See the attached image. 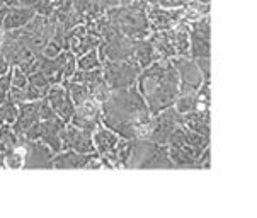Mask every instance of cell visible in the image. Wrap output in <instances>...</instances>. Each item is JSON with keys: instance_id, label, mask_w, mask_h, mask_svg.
<instances>
[{"instance_id": "6da1fadb", "label": "cell", "mask_w": 257, "mask_h": 218, "mask_svg": "<svg viewBox=\"0 0 257 218\" xmlns=\"http://www.w3.org/2000/svg\"><path fill=\"white\" fill-rule=\"evenodd\" d=\"M152 113L148 111L137 84L111 90L101 104V123L126 140L148 138Z\"/></svg>"}, {"instance_id": "7a4b0ae2", "label": "cell", "mask_w": 257, "mask_h": 218, "mask_svg": "<svg viewBox=\"0 0 257 218\" xmlns=\"http://www.w3.org/2000/svg\"><path fill=\"white\" fill-rule=\"evenodd\" d=\"M137 89L152 115L174 106L179 95V75L172 60L159 58L147 68H142Z\"/></svg>"}, {"instance_id": "3957f363", "label": "cell", "mask_w": 257, "mask_h": 218, "mask_svg": "<svg viewBox=\"0 0 257 218\" xmlns=\"http://www.w3.org/2000/svg\"><path fill=\"white\" fill-rule=\"evenodd\" d=\"M148 4L145 0H133L124 6H114L104 11V16L116 31L130 39H145L150 36L147 17Z\"/></svg>"}, {"instance_id": "277c9868", "label": "cell", "mask_w": 257, "mask_h": 218, "mask_svg": "<svg viewBox=\"0 0 257 218\" xmlns=\"http://www.w3.org/2000/svg\"><path fill=\"white\" fill-rule=\"evenodd\" d=\"M124 169H174V164L169 159L167 145L147 138H133L132 154Z\"/></svg>"}, {"instance_id": "5b68a950", "label": "cell", "mask_w": 257, "mask_h": 218, "mask_svg": "<svg viewBox=\"0 0 257 218\" xmlns=\"http://www.w3.org/2000/svg\"><path fill=\"white\" fill-rule=\"evenodd\" d=\"M148 39L154 45L159 58L189 56V23H186L184 19H181L171 29L150 33Z\"/></svg>"}, {"instance_id": "8992f818", "label": "cell", "mask_w": 257, "mask_h": 218, "mask_svg": "<svg viewBox=\"0 0 257 218\" xmlns=\"http://www.w3.org/2000/svg\"><path fill=\"white\" fill-rule=\"evenodd\" d=\"M142 68L135 60H123V62H104L102 75L107 87L111 90L128 89L137 84V78L140 75Z\"/></svg>"}, {"instance_id": "52a82bcc", "label": "cell", "mask_w": 257, "mask_h": 218, "mask_svg": "<svg viewBox=\"0 0 257 218\" xmlns=\"http://www.w3.org/2000/svg\"><path fill=\"white\" fill-rule=\"evenodd\" d=\"M65 121L62 118L53 116L50 120H39L24 132V137L29 140H38L51 148V152L62 150V132L65 128Z\"/></svg>"}, {"instance_id": "ba28073f", "label": "cell", "mask_w": 257, "mask_h": 218, "mask_svg": "<svg viewBox=\"0 0 257 218\" xmlns=\"http://www.w3.org/2000/svg\"><path fill=\"white\" fill-rule=\"evenodd\" d=\"M132 53H133V39L123 36L116 29L107 38L101 39V43L97 46V55L101 63L130 60L132 58Z\"/></svg>"}, {"instance_id": "9c48e42d", "label": "cell", "mask_w": 257, "mask_h": 218, "mask_svg": "<svg viewBox=\"0 0 257 218\" xmlns=\"http://www.w3.org/2000/svg\"><path fill=\"white\" fill-rule=\"evenodd\" d=\"M182 123V115L174 109V106L162 109L157 115H152L150 118V130H148V138L160 145H167V140L171 133Z\"/></svg>"}, {"instance_id": "30bf717a", "label": "cell", "mask_w": 257, "mask_h": 218, "mask_svg": "<svg viewBox=\"0 0 257 218\" xmlns=\"http://www.w3.org/2000/svg\"><path fill=\"white\" fill-rule=\"evenodd\" d=\"M189 56L191 58L211 56L210 14L189 23Z\"/></svg>"}, {"instance_id": "8fae6325", "label": "cell", "mask_w": 257, "mask_h": 218, "mask_svg": "<svg viewBox=\"0 0 257 218\" xmlns=\"http://www.w3.org/2000/svg\"><path fill=\"white\" fill-rule=\"evenodd\" d=\"M172 63L179 75V94H194L204 82V77L191 56H174Z\"/></svg>"}, {"instance_id": "7c38bea8", "label": "cell", "mask_w": 257, "mask_h": 218, "mask_svg": "<svg viewBox=\"0 0 257 218\" xmlns=\"http://www.w3.org/2000/svg\"><path fill=\"white\" fill-rule=\"evenodd\" d=\"M43 99L48 102V106L53 109L55 115L62 118L65 123H68L72 120L73 111H75V104H73L70 94L67 92V89L62 84H53L48 87Z\"/></svg>"}, {"instance_id": "4fadbf2b", "label": "cell", "mask_w": 257, "mask_h": 218, "mask_svg": "<svg viewBox=\"0 0 257 218\" xmlns=\"http://www.w3.org/2000/svg\"><path fill=\"white\" fill-rule=\"evenodd\" d=\"M62 150H75L78 154H92L95 152L92 133L87 130L77 128L72 123H67L62 132Z\"/></svg>"}, {"instance_id": "5bb4252c", "label": "cell", "mask_w": 257, "mask_h": 218, "mask_svg": "<svg viewBox=\"0 0 257 218\" xmlns=\"http://www.w3.org/2000/svg\"><path fill=\"white\" fill-rule=\"evenodd\" d=\"M68 123L92 133L94 130L101 125V104L95 102L92 97H89L87 101L75 106L73 116Z\"/></svg>"}, {"instance_id": "9a60e30c", "label": "cell", "mask_w": 257, "mask_h": 218, "mask_svg": "<svg viewBox=\"0 0 257 218\" xmlns=\"http://www.w3.org/2000/svg\"><path fill=\"white\" fill-rule=\"evenodd\" d=\"M184 14V9H165L159 6H148L147 9V17H148V26H150V31H165V29L174 28L179 21L182 19Z\"/></svg>"}, {"instance_id": "2e32d148", "label": "cell", "mask_w": 257, "mask_h": 218, "mask_svg": "<svg viewBox=\"0 0 257 218\" xmlns=\"http://www.w3.org/2000/svg\"><path fill=\"white\" fill-rule=\"evenodd\" d=\"M23 143L26 148L24 169H51L53 152L50 147L38 140H29L26 137H23Z\"/></svg>"}, {"instance_id": "e0dca14e", "label": "cell", "mask_w": 257, "mask_h": 218, "mask_svg": "<svg viewBox=\"0 0 257 218\" xmlns=\"http://www.w3.org/2000/svg\"><path fill=\"white\" fill-rule=\"evenodd\" d=\"M36 121H39V101H28L17 104V118L11 125L17 135H24L29 126H33Z\"/></svg>"}, {"instance_id": "ac0fdd59", "label": "cell", "mask_w": 257, "mask_h": 218, "mask_svg": "<svg viewBox=\"0 0 257 218\" xmlns=\"http://www.w3.org/2000/svg\"><path fill=\"white\" fill-rule=\"evenodd\" d=\"M67 55L68 51L63 50L62 53H58L53 58H48V56H43L39 53V68L45 75L50 78L51 85L53 84H62L63 80V65L67 62Z\"/></svg>"}, {"instance_id": "d6986e66", "label": "cell", "mask_w": 257, "mask_h": 218, "mask_svg": "<svg viewBox=\"0 0 257 218\" xmlns=\"http://www.w3.org/2000/svg\"><path fill=\"white\" fill-rule=\"evenodd\" d=\"M169 150V159L172 160L174 169H198V157L201 155V152L196 148L187 147L186 143H182L179 147H171L167 145Z\"/></svg>"}, {"instance_id": "ffe728a7", "label": "cell", "mask_w": 257, "mask_h": 218, "mask_svg": "<svg viewBox=\"0 0 257 218\" xmlns=\"http://www.w3.org/2000/svg\"><path fill=\"white\" fill-rule=\"evenodd\" d=\"M119 135H116L112 130L106 128L102 123L97 126V128L92 132V142H94V147H95V152L101 155V159H107L114 147L117 145L119 142Z\"/></svg>"}, {"instance_id": "44dd1931", "label": "cell", "mask_w": 257, "mask_h": 218, "mask_svg": "<svg viewBox=\"0 0 257 218\" xmlns=\"http://www.w3.org/2000/svg\"><path fill=\"white\" fill-rule=\"evenodd\" d=\"M90 154H78L75 150H60L51 157V169H85Z\"/></svg>"}, {"instance_id": "7402d4cb", "label": "cell", "mask_w": 257, "mask_h": 218, "mask_svg": "<svg viewBox=\"0 0 257 218\" xmlns=\"http://www.w3.org/2000/svg\"><path fill=\"white\" fill-rule=\"evenodd\" d=\"M182 125L191 132H196L204 137H210L211 133V111L203 109V111H191L182 115Z\"/></svg>"}, {"instance_id": "603a6c76", "label": "cell", "mask_w": 257, "mask_h": 218, "mask_svg": "<svg viewBox=\"0 0 257 218\" xmlns=\"http://www.w3.org/2000/svg\"><path fill=\"white\" fill-rule=\"evenodd\" d=\"M36 16V11L33 7H21V6H14L9 7L6 19H4L2 29L4 31H14V29L23 28Z\"/></svg>"}, {"instance_id": "cb8c5ba5", "label": "cell", "mask_w": 257, "mask_h": 218, "mask_svg": "<svg viewBox=\"0 0 257 218\" xmlns=\"http://www.w3.org/2000/svg\"><path fill=\"white\" fill-rule=\"evenodd\" d=\"M132 60H135L140 68H147L148 65H152L155 60H159L157 56L154 45L148 38L145 39H133V53H132Z\"/></svg>"}, {"instance_id": "d4e9b609", "label": "cell", "mask_w": 257, "mask_h": 218, "mask_svg": "<svg viewBox=\"0 0 257 218\" xmlns=\"http://www.w3.org/2000/svg\"><path fill=\"white\" fill-rule=\"evenodd\" d=\"M24 135H19V143L11 148L6 155H4V167L16 171V169H24V160H26V148L23 143Z\"/></svg>"}, {"instance_id": "484cf974", "label": "cell", "mask_w": 257, "mask_h": 218, "mask_svg": "<svg viewBox=\"0 0 257 218\" xmlns=\"http://www.w3.org/2000/svg\"><path fill=\"white\" fill-rule=\"evenodd\" d=\"M182 9H184L182 19H184L186 23H193V21H198L199 17L210 14L211 6H210V4L199 2V0H189V2H187Z\"/></svg>"}, {"instance_id": "4316f807", "label": "cell", "mask_w": 257, "mask_h": 218, "mask_svg": "<svg viewBox=\"0 0 257 218\" xmlns=\"http://www.w3.org/2000/svg\"><path fill=\"white\" fill-rule=\"evenodd\" d=\"M62 85L67 89V92L70 94L72 101L75 106H78V104H82L84 101H87V99L90 97V90L89 87H87L85 84H80V82H72V80H63Z\"/></svg>"}, {"instance_id": "83f0119b", "label": "cell", "mask_w": 257, "mask_h": 218, "mask_svg": "<svg viewBox=\"0 0 257 218\" xmlns=\"http://www.w3.org/2000/svg\"><path fill=\"white\" fill-rule=\"evenodd\" d=\"M77 68L78 70H94V68H102V63H101L99 55H97V48H94V50L77 56Z\"/></svg>"}, {"instance_id": "f1b7e54d", "label": "cell", "mask_w": 257, "mask_h": 218, "mask_svg": "<svg viewBox=\"0 0 257 218\" xmlns=\"http://www.w3.org/2000/svg\"><path fill=\"white\" fill-rule=\"evenodd\" d=\"M102 75V68H94V70H77L73 72V75L70 80L72 82H80V84H85L87 87L92 85L94 82L101 80Z\"/></svg>"}, {"instance_id": "f546056e", "label": "cell", "mask_w": 257, "mask_h": 218, "mask_svg": "<svg viewBox=\"0 0 257 218\" xmlns=\"http://www.w3.org/2000/svg\"><path fill=\"white\" fill-rule=\"evenodd\" d=\"M196 106H198V99H196V92L194 94H179L174 102V109H176L179 115H186V113L196 111Z\"/></svg>"}, {"instance_id": "4dcf8cb0", "label": "cell", "mask_w": 257, "mask_h": 218, "mask_svg": "<svg viewBox=\"0 0 257 218\" xmlns=\"http://www.w3.org/2000/svg\"><path fill=\"white\" fill-rule=\"evenodd\" d=\"M89 90H90V97H92L94 101L99 102V104H102L104 101H106L107 95H109V92H111V89L107 87L104 77L101 78V80L94 82L92 85H89Z\"/></svg>"}, {"instance_id": "1f68e13d", "label": "cell", "mask_w": 257, "mask_h": 218, "mask_svg": "<svg viewBox=\"0 0 257 218\" xmlns=\"http://www.w3.org/2000/svg\"><path fill=\"white\" fill-rule=\"evenodd\" d=\"M28 82L41 90H48V87L51 85L50 78H48L41 70H36V72H33L31 75H28Z\"/></svg>"}, {"instance_id": "d6a6232c", "label": "cell", "mask_w": 257, "mask_h": 218, "mask_svg": "<svg viewBox=\"0 0 257 218\" xmlns=\"http://www.w3.org/2000/svg\"><path fill=\"white\" fill-rule=\"evenodd\" d=\"M11 85L12 87H19V89H24L26 85H28V75L21 70L19 67H11Z\"/></svg>"}, {"instance_id": "836d02e7", "label": "cell", "mask_w": 257, "mask_h": 218, "mask_svg": "<svg viewBox=\"0 0 257 218\" xmlns=\"http://www.w3.org/2000/svg\"><path fill=\"white\" fill-rule=\"evenodd\" d=\"M75 70H77V56L68 51L67 62H65V65H63V80H70Z\"/></svg>"}, {"instance_id": "e575fe53", "label": "cell", "mask_w": 257, "mask_h": 218, "mask_svg": "<svg viewBox=\"0 0 257 218\" xmlns=\"http://www.w3.org/2000/svg\"><path fill=\"white\" fill-rule=\"evenodd\" d=\"M148 6H159L165 9H177V7H184L189 0H145Z\"/></svg>"}, {"instance_id": "d590c367", "label": "cell", "mask_w": 257, "mask_h": 218, "mask_svg": "<svg viewBox=\"0 0 257 218\" xmlns=\"http://www.w3.org/2000/svg\"><path fill=\"white\" fill-rule=\"evenodd\" d=\"M34 11L39 16H45V17H51L53 16V0H39V2L34 6Z\"/></svg>"}, {"instance_id": "8d00e7d4", "label": "cell", "mask_w": 257, "mask_h": 218, "mask_svg": "<svg viewBox=\"0 0 257 218\" xmlns=\"http://www.w3.org/2000/svg\"><path fill=\"white\" fill-rule=\"evenodd\" d=\"M198 68L201 70L204 80H211V70H210V56H204V58H193Z\"/></svg>"}, {"instance_id": "74e56055", "label": "cell", "mask_w": 257, "mask_h": 218, "mask_svg": "<svg viewBox=\"0 0 257 218\" xmlns=\"http://www.w3.org/2000/svg\"><path fill=\"white\" fill-rule=\"evenodd\" d=\"M198 169H210L211 167V148H204L201 155L198 157Z\"/></svg>"}, {"instance_id": "f35d334b", "label": "cell", "mask_w": 257, "mask_h": 218, "mask_svg": "<svg viewBox=\"0 0 257 218\" xmlns=\"http://www.w3.org/2000/svg\"><path fill=\"white\" fill-rule=\"evenodd\" d=\"M9 68H11V65L7 63L6 56H4V53L0 51V75H4V73L9 72Z\"/></svg>"}, {"instance_id": "ab89813d", "label": "cell", "mask_w": 257, "mask_h": 218, "mask_svg": "<svg viewBox=\"0 0 257 218\" xmlns=\"http://www.w3.org/2000/svg\"><path fill=\"white\" fill-rule=\"evenodd\" d=\"M39 2V0H17V6H21V7H33Z\"/></svg>"}, {"instance_id": "60d3db41", "label": "cell", "mask_w": 257, "mask_h": 218, "mask_svg": "<svg viewBox=\"0 0 257 218\" xmlns=\"http://www.w3.org/2000/svg\"><path fill=\"white\" fill-rule=\"evenodd\" d=\"M7 11H9V7H7V6H2V7H0V28H2V24H4V19H6Z\"/></svg>"}, {"instance_id": "b9f144b4", "label": "cell", "mask_w": 257, "mask_h": 218, "mask_svg": "<svg viewBox=\"0 0 257 218\" xmlns=\"http://www.w3.org/2000/svg\"><path fill=\"white\" fill-rule=\"evenodd\" d=\"M0 4H2V6H7V7H14V6H17V0H0Z\"/></svg>"}, {"instance_id": "7bdbcfd3", "label": "cell", "mask_w": 257, "mask_h": 218, "mask_svg": "<svg viewBox=\"0 0 257 218\" xmlns=\"http://www.w3.org/2000/svg\"><path fill=\"white\" fill-rule=\"evenodd\" d=\"M0 125H7L6 123V116H4V107L0 106Z\"/></svg>"}, {"instance_id": "ee69618b", "label": "cell", "mask_w": 257, "mask_h": 218, "mask_svg": "<svg viewBox=\"0 0 257 218\" xmlns=\"http://www.w3.org/2000/svg\"><path fill=\"white\" fill-rule=\"evenodd\" d=\"M2 41H4V29L0 28V45H2Z\"/></svg>"}, {"instance_id": "f6af8a7d", "label": "cell", "mask_w": 257, "mask_h": 218, "mask_svg": "<svg viewBox=\"0 0 257 218\" xmlns=\"http://www.w3.org/2000/svg\"><path fill=\"white\" fill-rule=\"evenodd\" d=\"M199 2H203V4H210L211 0H199Z\"/></svg>"}, {"instance_id": "bcb514c9", "label": "cell", "mask_w": 257, "mask_h": 218, "mask_svg": "<svg viewBox=\"0 0 257 218\" xmlns=\"http://www.w3.org/2000/svg\"><path fill=\"white\" fill-rule=\"evenodd\" d=\"M0 7H2V4H0Z\"/></svg>"}]
</instances>
